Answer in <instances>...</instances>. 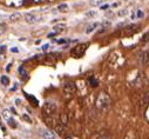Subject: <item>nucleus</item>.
<instances>
[{
    "mask_svg": "<svg viewBox=\"0 0 149 139\" xmlns=\"http://www.w3.org/2000/svg\"><path fill=\"white\" fill-rule=\"evenodd\" d=\"M99 26H100V24H99V22H92L91 25H88V26H87V28H86V33H87V34L93 33V32H94Z\"/></svg>",
    "mask_w": 149,
    "mask_h": 139,
    "instance_id": "obj_9",
    "label": "nucleus"
},
{
    "mask_svg": "<svg viewBox=\"0 0 149 139\" xmlns=\"http://www.w3.org/2000/svg\"><path fill=\"white\" fill-rule=\"evenodd\" d=\"M63 91H65L66 94H74V93L77 92V85H75V83L72 81V80L66 81L65 85H63Z\"/></svg>",
    "mask_w": 149,
    "mask_h": 139,
    "instance_id": "obj_4",
    "label": "nucleus"
},
{
    "mask_svg": "<svg viewBox=\"0 0 149 139\" xmlns=\"http://www.w3.org/2000/svg\"><path fill=\"white\" fill-rule=\"evenodd\" d=\"M22 118H24V119H25L27 123H32V119H31V118H29L27 114H24V116H22Z\"/></svg>",
    "mask_w": 149,
    "mask_h": 139,
    "instance_id": "obj_26",
    "label": "nucleus"
},
{
    "mask_svg": "<svg viewBox=\"0 0 149 139\" xmlns=\"http://www.w3.org/2000/svg\"><path fill=\"white\" fill-rule=\"evenodd\" d=\"M19 73H20V76H21V78H22L24 80L27 79V76H28V74H27V72L25 71L24 67H20V68H19Z\"/></svg>",
    "mask_w": 149,
    "mask_h": 139,
    "instance_id": "obj_16",
    "label": "nucleus"
},
{
    "mask_svg": "<svg viewBox=\"0 0 149 139\" xmlns=\"http://www.w3.org/2000/svg\"><path fill=\"white\" fill-rule=\"evenodd\" d=\"M26 94V98L32 102V105L33 106H38V104H39V101H38V99L36 98H34L33 95H29V94H27V93H25Z\"/></svg>",
    "mask_w": 149,
    "mask_h": 139,
    "instance_id": "obj_11",
    "label": "nucleus"
},
{
    "mask_svg": "<svg viewBox=\"0 0 149 139\" xmlns=\"http://www.w3.org/2000/svg\"><path fill=\"white\" fill-rule=\"evenodd\" d=\"M56 34H58L56 32H53V33H49V34H48V38H52V37H54V36H56Z\"/></svg>",
    "mask_w": 149,
    "mask_h": 139,
    "instance_id": "obj_28",
    "label": "nucleus"
},
{
    "mask_svg": "<svg viewBox=\"0 0 149 139\" xmlns=\"http://www.w3.org/2000/svg\"><path fill=\"white\" fill-rule=\"evenodd\" d=\"M142 41H143V43L149 41V32H147V33H144V34H143V37H142Z\"/></svg>",
    "mask_w": 149,
    "mask_h": 139,
    "instance_id": "obj_24",
    "label": "nucleus"
},
{
    "mask_svg": "<svg viewBox=\"0 0 149 139\" xmlns=\"http://www.w3.org/2000/svg\"><path fill=\"white\" fill-rule=\"evenodd\" d=\"M63 27H65V25H59V26H55V27H54V32L59 33V32H61V31L63 29Z\"/></svg>",
    "mask_w": 149,
    "mask_h": 139,
    "instance_id": "obj_22",
    "label": "nucleus"
},
{
    "mask_svg": "<svg viewBox=\"0 0 149 139\" xmlns=\"http://www.w3.org/2000/svg\"><path fill=\"white\" fill-rule=\"evenodd\" d=\"M59 123L60 124H62V125H67L68 124V116H67V113H65V112H62V113H60V117H59Z\"/></svg>",
    "mask_w": 149,
    "mask_h": 139,
    "instance_id": "obj_10",
    "label": "nucleus"
},
{
    "mask_svg": "<svg viewBox=\"0 0 149 139\" xmlns=\"http://www.w3.org/2000/svg\"><path fill=\"white\" fill-rule=\"evenodd\" d=\"M104 0H89L91 6H100L101 4H103Z\"/></svg>",
    "mask_w": 149,
    "mask_h": 139,
    "instance_id": "obj_15",
    "label": "nucleus"
},
{
    "mask_svg": "<svg viewBox=\"0 0 149 139\" xmlns=\"http://www.w3.org/2000/svg\"><path fill=\"white\" fill-rule=\"evenodd\" d=\"M20 18H21V14L17 12V13H13V14H11V15H10V21L14 22V21H18V20H20Z\"/></svg>",
    "mask_w": 149,
    "mask_h": 139,
    "instance_id": "obj_13",
    "label": "nucleus"
},
{
    "mask_svg": "<svg viewBox=\"0 0 149 139\" xmlns=\"http://www.w3.org/2000/svg\"><path fill=\"white\" fill-rule=\"evenodd\" d=\"M136 15H137V18H142V17H143V13L139 10V11H137V13H136Z\"/></svg>",
    "mask_w": 149,
    "mask_h": 139,
    "instance_id": "obj_27",
    "label": "nucleus"
},
{
    "mask_svg": "<svg viewBox=\"0 0 149 139\" xmlns=\"http://www.w3.org/2000/svg\"><path fill=\"white\" fill-rule=\"evenodd\" d=\"M11 51H12V52H18V48H12Z\"/></svg>",
    "mask_w": 149,
    "mask_h": 139,
    "instance_id": "obj_33",
    "label": "nucleus"
},
{
    "mask_svg": "<svg viewBox=\"0 0 149 139\" xmlns=\"http://www.w3.org/2000/svg\"><path fill=\"white\" fill-rule=\"evenodd\" d=\"M3 117H4L6 120H7V119H10V118H11V116H10V112H8L7 110H4V111H3Z\"/></svg>",
    "mask_w": 149,
    "mask_h": 139,
    "instance_id": "obj_23",
    "label": "nucleus"
},
{
    "mask_svg": "<svg viewBox=\"0 0 149 139\" xmlns=\"http://www.w3.org/2000/svg\"><path fill=\"white\" fill-rule=\"evenodd\" d=\"M48 47H49V45H48V44H46V45H44V46H42V50H44V51H47V50H48Z\"/></svg>",
    "mask_w": 149,
    "mask_h": 139,
    "instance_id": "obj_29",
    "label": "nucleus"
},
{
    "mask_svg": "<svg viewBox=\"0 0 149 139\" xmlns=\"http://www.w3.org/2000/svg\"><path fill=\"white\" fill-rule=\"evenodd\" d=\"M88 84H89L92 87H96V86L99 85L97 80H96L94 77H89V78H88Z\"/></svg>",
    "mask_w": 149,
    "mask_h": 139,
    "instance_id": "obj_14",
    "label": "nucleus"
},
{
    "mask_svg": "<svg viewBox=\"0 0 149 139\" xmlns=\"http://www.w3.org/2000/svg\"><path fill=\"white\" fill-rule=\"evenodd\" d=\"M58 10H59L60 12H66V11L68 10V5H67V4H61V5L58 6Z\"/></svg>",
    "mask_w": 149,
    "mask_h": 139,
    "instance_id": "obj_17",
    "label": "nucleus"
},
{
    "mask_svg": "<svg viewBox=\"0 0 149 139\" xmlns=\"http://www.w3.org/2000/svg\"><path fill=\"white\" fill-rule=\"evenodd\" d=\"M15 102H17V105H20V104H21V100H20V99H15Z\"/></svg>",
    "mask_w": 149,
    "mask_h": 139,
    "instance_id": "obj_31",
    "label": "nucleus"
},
{
    "mask_svg": "<svg viewBox=\"0 0 149 139\" xmlns=\"http://www.w3.org/2000/svg\"><path fill=\"white\" fill-rule=\"evenodd\" d=\"M140 60H141L142 64H146V62L149 60V52H143V53H141Z\"/></svg>",
    "mask_w": 149,
    "mask_h": 139,
    "instance_id": "obj_12",
    "label": "nucleus"
},
{
    "mask_svg": "<svg viewBox=\"0 0 149 139\" xmlns=\"http://www.w3.org/2000/svg\"><path fill=\"white\" fill-rule=\"evenodd\" d=\"M137 31H139V26H136V25H129V26H127L125 28L123 33H125V36H132V34H134Z\"/></svg>",
    "mask_w": 149,
    "mask_h": 139,
    "instance_id": "obj_6",
    "label": "nucleus"
},
{
    "mask_svg": "<svg viewBox=\"0 0 149 139\" xmlns=\"http://www.w3.org/2000/svg\"><path fill=\"white\" fill-rule=\"evenodd\" d=\"M40 133L44 137V139H55L54 133L52 131H49V130H41Z\"/></svg>",
    "mask_w": 149,
    "mask_h": 139,
    "instance_id": "obj_7",
    "label": "nucleus"
},
{
    "mask_svg": "<svg viewBox=\"0 0 149 139\" xmlns=\"http://www.w3.org/2000/svg\"><path fill=\"white\" fill-rule=\"evenodd\" d=\"M108 7H109V5H104V6L101 7V10H106V8H108Z\"/></svg>",
    "mask_w": 149,
    "mask_h": 139,
    "instance_id": "obj_32",
    "label": "nucleus"
},
{
    "mask_svg": "<svg viewBox=\"0 0 149 139\" xmlns=\"http://www.w3.org/2000/svg\"><path fill=\"white\" fill-rule=\"evenodd\" d=\"M97 15V13L95 12V11H88L87 13H86V17L87 18H94V17H96Z\"/></svg>",
    "mask_w": 149,
    "mask_h": 139,
    "instance_id": "obj_21",
    "label": "nucleus"
},
{
    "mask_svg": "<svg viewBox=\"0 0 149 139\" xmlns=\"http://www.w3.org/2000/svg\"><path fill=\"white\" fill-rule=\"evenodd\" d=\"M42 112L46 116H53L56 112V105L52 101H47V102L44 104V106H42Z\"/></svg>",
    "mask_w": 149,
    "mask_h": 139,
    "instance_id": "obj_3",
    "label": "nucleus"
},
{
    "mask_svg": "<svg viewBox=\"0 0 149 139\" xmlns=\"http://www.w3.org/2000/svg\"><path fill=\"white\" fill-rule=\"evenodd\" d=\"M127 14H128V10H122V11H119V13H118L119 17H125Z\"/></svg>",
    "mask_w": 149,
    "mask_h": 139,
    "instance_id": "obj_25",
    "label": "nucleus"
},
{
    "mask_svg": "<svg viewBox=\"0 0 149 139\" xmlns=\"http://www.w3.org/2000/svg\"><path fill=\"white\" fill-rule=\"evenodd\" d=\"M87 46H88V44H80V45H77L72 50V54L74 55V58H81V57L86 53Z\"/></svg>",
    "mask_w": 149,
    "mask_h": 139,
    "instance_id": "obj_2",
    "label": "nucleus"
},
{
    "mask_svg": "<svg viewBox=\"0 0 149 139\" xmlns=\"http://www.w3.org/2000/svg\"><path fill=\"white\" fill-rule=\"evenodd\" d=\"M99 139H110V138H109L108 135H101V137H100Z\"/></svg>",
    "mask_w": 149,
    "mask_h": 139,
    "instance_id": "obj_30",
    "label": "nucleus"
},
{
    "mask_svg": "<svg viewBox=\"0 0 149 139\" xmlns=\"http://www.w3.org/2000/svg\"><path fill=\"white\" fill-rule=\"evenodd\" d=\"M6 29H7V25L6 24H0V36H1V34H4L5 32H6Z\"/></svg>",
    "mask_w": 149,
    "mask_h": 139,
    "instance_id": "obj_19",
    "label": "nucleus"
},
{
    "mask_svg": "<svg viewBox=\"0 0 149 139\" xmlns=\"http://www.w3.org/2000/svg\"><path fill=\"white\" fill-rule=\"evenodd\" d=\"M96 107L99 110H107L109 106H110V104H111V99L109 98V95L104 92L100 93L96 98Z\"/></svg>",
    "mask_w": 149,
    "mask_h": 139,
    "instance_id": "obj_1",
    "label": "nucleus"
},
{
    "mask_svg": "<svg viewBox=\"0 0 149 139\" xmlns=\"http://www.w3.org/2000/svg\"><path fill=\"white\" fill-rule=\"evenodd\" d=\"M140 104H141L142 107H148V105H149V92H146V93L142 95Z\"/></svg>",
    "mask_w": 149,
    "mask_h": 139,
    "instance_id": "obj_8",
    "label": "nucleus"
},
{
    "mask_svg": "<svg viewBox=\"0 0 149 139\" xmlns=\"http://www.w3.org/2000/svg\"><path fill=\"white\" fill-rule=\"evenodd\" d=\"M7 124L12 127V128H15L17 127V123L14 121V119L13 118H10V119H7Z\"/></svg>",
    "mask_w": 149,
    "mask_h": 139,
    "instance_id": "obj_18",
    "label": "nucleus"
},
{
    "mask_svg": "<svg viewBox=\"0 0 149 139\" xmlns=\"http://www.w3.org/2000/svg\"><path fill=\"white\" fill-rule=\"evenodd\" d=\"M39 20L40 19L38 18V15L34 14V13H26L25 14V21L28 22V24H33V22H36Z\"/></svg>",
    "mask_w": 149,
    "mask_h": 139,
    "instance_id": "obj_5",
    "label": "nucleus"
},
{
    "mask_svg": "<svg viewBox=\"0 0 149 139\" xmlns=\"http://www.w3.org/2000/svg\"><path fill=\"white\" fill-rule=\"evenodd\" d=\"M0 81H1L3 85H8V84H10V79H8L6 76H3L1 79H0Z\"/></svg>",
    "mask_w": 149,
    "mask_h": 139,
    "instance_id": "obj_20",
    "label": "nucleus"
},
{
    "mask_svg": "<svg viewBox=\"0 0 149 139\" xmlns=\"http://www.w3.org/2000/svg\"><path fill=\"white\" fill-rule=\"evenodd\" d=\"M66 139H72V138L70 137H66Z\"/></svg>",
    "mask_w": 149,
    "mask_h": 139,
    "instance_id": "obj_34",
    "label": "nucleus"
}]
</instances>
